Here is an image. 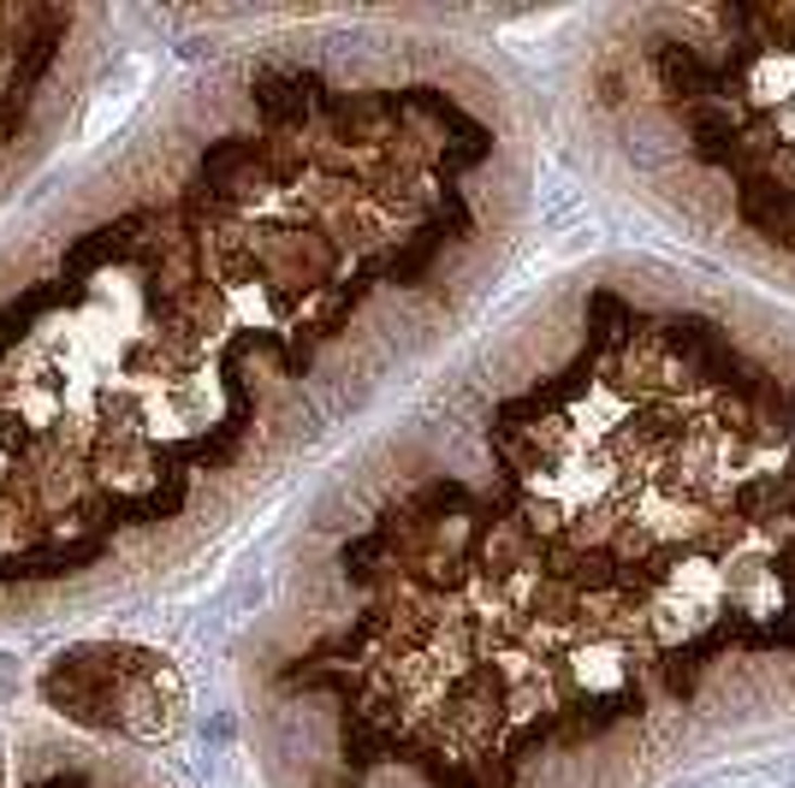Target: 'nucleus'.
<instances>
[{"instance_id":"obj_1","label":"nucleus","mask_w":795,"mask_h":788,"mask_svg":"<svg viewBox=\"0 0 795 788\" xmlns=\"http://www.w3.org/2000/svg\"><path fill=\"white\" fill-rule=\"evenodd\" d=\"M268 788H665L795 735V309L605 249L475 326L273 545Z\"/></svg>"},{"instance_id":"obj_2","label":"nucleus","mask_w":795,"mask_h":788,"mask_svg":"<svg viewBox=\"0 0 795 788\" xmlns=\"http://www.w3.org/2000/svg\"><path fill=\"white\" fill-rule=\"evenodd\" d=\"M540 101L415 18L179 72L0 225V634L155 599L487 314Z\"/></svg>"},{"instance_id":"obj_3","label":"nucleus","mask_w":795,"mask_h":788,"mask_svg":"<svg viewBox=\"0 0 795 788\" xmlns=\"http://www.w3.org/2000/svg\"><path fill=\"white\" fill-rule=\"evenodd\" d=\"M552 125L576 172L683 261L795 309V7L588 12L552 66Z\"/></svg>"},{"instance_id":"obj_4","label":"nucleus","mask_w":795,"mask_h":788,"mask_svg":"<svg viewBox=\"0 0 795 788\" xmlns=\"http://www.w3.org/2000/svg\"><path fill=\"white\" fill-rule=\"evenodd\" d=\"M113 72V12L0 0V214L78 137Z\"/></svg>"},{"instance_id":"obj_5","label":"nucleus","mask_w":795,"mask_h":788,"mask_svg":"<svg viewBox=\"0 0 795 788\" xmlns=\"http://www.w3.org/2000/svg\"><path fill=\"white\" fill-rule=\"evenodd\" d=\"M48 711L72 729L107 735V741H131V747H155L172 741L184 723V682L149 646H78L66 653L42 682Z\"/></svg>"},{"instance_id":"obj_6","label":"nucleus","mask_w":795,"mask_h":788,"mask_svg":"<svg viewBox=\"0 0 795 788\" xmlns=\"http://www.w3.org/2000/svg\"><path fill=\"white\" fill-rule=\"evenodd\" d=\"M0 788H184L149 747L107 741L60 718L0 723Z\"/></svg>"}]
</instances>
